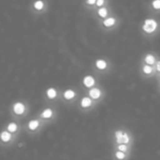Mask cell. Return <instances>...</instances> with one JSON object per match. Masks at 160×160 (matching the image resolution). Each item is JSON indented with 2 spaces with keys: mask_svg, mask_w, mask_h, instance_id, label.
Instances as JSON below:
<instances>
[{
  "mask_svg": "<svg viewBox=\"0 0 160 160\" xmlns=\"http://www.w3.org/2000/svg\"><path fill=\"white\" fill-rule=\"evenodd\" d=\"M9 111L13 117L20 119V118L27 116V114L29 113L30 108H29L28 103L25 102L24 100H16L15 102L11 104Z\"/></svg>",
  "mask_w": 160,
  "mask_h": 160,
  "instance_id": "1",
  "label": "cell"
},
{
  "mask_svg": "<svg viewBox=\"0 0 160 160\" xmlns=\"http://www.w3.org/2000/svg\"><path fill=\"white\" fill-rule=\"evenodd\" d=\"M38 117L41 119L45 124L52 123L57 117V112L53 107H46L41 110V112L38 114Z\"/></svg>",
  "mask_w": 160,
  "mask_h": 160,
  "instance_id": "2",
  "label": "cell"
},
{
  "mask_svg": "<svg viewBox=\"0 0 160 160\" xmlns=\"http://www.w3.org/2000/svg\"><path fill=\"white\" fill-rule=\"evenodd\" d=\"M46 124L41 119H39L37 116V117H34V118L30 119L26 123V125H25V130L29 134H37L38 132H39L43 128V127Z\"/></svg>",
  "mask_w": 160,
  "mask_h": 160,
  "instance_id": "3",
  "label": "cell"
},
{
  "mask_svg": "<svg viewBox=\"0 0 160 160\" xmlns=\"http://www.w3.org/2000/svg\"><path fill=\"white\" fill-rule=\"evenodd\" d=\"M98 106V103L93 100L87 94L80 98L79 99V108L83 112H88L94 110Z\"/></svg>",
  "mask_w": 160,
  "mask_h": 160,
  "instance_id": "4",
  "label": "cell"
},
{
  "mask_svg": "<svg viewBox=\"0 0 160 160\" xmlns=\"http://www.w3.org/2000/svg\"><path fill=\"white\" fill-rule=\"evenodd\" d=\"M17 136L8 132L6 128H3L1 133H0V142H1V146L2 147H8V146H11L15 141H16Z\"/></svg>",
  "mask_w": 160,
  "mask_h": 160,
  "instance_id": "5",
  "label": "cell"
},
{
  "mask_svg": "<svg viewBox=\"0 0 160 160\" xmlns=\"http://www.w3.org/2000/svg\"><path fill=\"white\" fill-rule=\"evenodd\" d=\"M45 100L49 102H57L62 100V92L58 91L55 87H49L44 93Z\"/></svg>",
  "mask_w": 160,
  "mask_h": 160,
  "instance_id": "6",
  "label": "cell"
},
{
  "mask_svg": "<svg viewBox=\"0 0 160 160\" xmlns=\"http://www.w3.org/2000/svg\"><path fill=\"white\" fill-rule=\"evenodd\" d=\"M87 95H88L93 100H95L98 104L99 102H101L102 100H104V98H105V93H104V91L102 90V88L99 87L98 85H96V86H94V87L88 89Z\"/></svg>",
  "mask_w": 160,
  "mask_h": 160,
  "instance_id": "7",
  "label": "cell"
},
{
  "mask_svg": "<svg viewBox=\"0 0 160 160\" xmlns=\"http://www.w3.org/2000/svg\"><path fill=\"white\" fill-rule=\"evenodd\" d=\"M79 98L78 92L73 88H68L62 92V100L66 103H73Z\"/></svg>",
  "mask_w": 160,
  "mask_h": 160,
  "instance_id": "8",
  "label": "cell"
},
{
  "mask_svg": "<svg viewBox=\"0 0 160 160\" xmlns=\"http://www.w3.org/2000/svg\"><path fill=\"white\" fill-rule=\"evenodd\" d=\"M157 27H158V22L154 19H146L144 21L143 25H142L143 31L148 33V34H151V33L155 32Z\"/></svg>",
  "mask_w": 160,
  "mask_h": 160,
  "instance_id": "9",
  "label": "cell"
},
{
  "mask_svg": "<svg viewBox=\"0 0 160 160\" xmlns=\"http://www.w3.org/2000/svg\"><path fill=\"white\" fill-rule=\"evenodd\" d=\"M4 128H6L8 132L12 133L16 136H18L19 133L21 132V127L16 121H10L9 123H8L6 125V127Z\"/></svg>",
  "mask_w": 160,
  "mask_h": 160,
  "instance_id": "10",
  "label": "cell"
},
{
  "mask_svg": "<svg viewBox=\"0 0 160 160\" xmlns=\"http://www.w3.org/2000/svg\"><path fill=\"white\" fill-rule=\"evenodd\" d=\"M134 142H135V140H134V137H133L132 133L130 132V130L125 128L124 135H123V138H122V143L127 144V145H129V146L132 147L133 144H134Z\"/></svg>",
  "mask_w": 160,
  "mask_h": 160,
  "instance_id": "11",
  "label": "cell"
},
{
  "mask_svg": "<svg viewBox=\"0 0 160 160\" xmlns=\"http://www.w3.org/2000/svg\"><path fill=\"white\" fill-rule=\"evenodd\" d=\"M129 158H130L129 154L121 152L116 149H112V160H129Z\"/></svg>",
  "mask_w": 160,
  "mask_h": 160,
  "instance_id": "12",
  "label": "cell"
},
{
  "mask_svg": "<svg viewBox=\"0 0 160 160\" xmlns=\"http://www.w3.org/2000/svg\"><path fill=\"white\" fill-rule=\"evenodd\" d=\"M142 72L144 76L146 77H151L153 75H155L157 71L156 69V67L155 66H150V65H147V64H143L142 67Z\"/></svg>",
  "mask_w": 160,
  "mask_h": 160,
  "instance_id": "13",
  "label": "cell"
},
{
  "mask_svg": "<svg viewBox=\"0 0 160 160\" xmlns=\"http://www.w3.org/2000/svg\"><path fill=\"white\" fill-rule=\"evenodd\" d=\"M96 83H97V81H96V79L92 75H86L82 79V84L87 89H90V88L96 86Z\"/></svg>",
  "mask_w": 160,
  "mask_h": 160,
  "instance_id": "14",
  "label": "cell"
},
{
  "mask_svg": "<svg viewBox=\"0 0 160 160\" xmlns=\"http://www.w3.org/2000/svg\"><path fill=\"white\" fill-rule=\"evenodd\" d=\"M112 149H116V150H119L121 152H124V153H127V154H129L131 155V151H132V147L129 146V145H127V144H119V145H115V146H112Z\"/></svg>",
  "mask_w": 160,
  "mask_h": 160,
  "instance_id": "15",
  "label": "cell"
},
{
  "mask_svg": "<svg viewBox=\"0 0 160 160\" xmlns=\"http://www.w3.org/2000/svg\"><path fill=\"white\" fill-rule=\"evenodd\" d=\"M144 64H147V65H150V66H155L156 67V64H157V58L154 54H151V53H148L145 55L144 57Z\"/></svg>",
  "mask_w": 160,
  "mask_h": 160,
  "instance_id": "16",
  "label": "cell"
},
{
  "mask_svg": "<svg viewBox=\"0 0 160 160\" xmlns=\"http://www.w3.org/2000/svg\"><path fill=\"white\" fill-rule=\"evenodd\" d=\"M95 66H96V68H97L98 70L104 71V70H106L107 68H108V63H107L105 60H103V59H98V60L96 61Z\"/></svg>",
  "mask_w": 160,
  "mask_h": 160,
  "instance_id": "17",
  "label": "cell"
},
{
  "mask_svg": "<svg viewBox=\"0 0 160 160\" xmlns=\"http://www.w3.org/2000/svg\"><path fill=\"white\" fill-rule=\"evenodd\" d=\"M114 23H115V19L112 18V17L106 19V20L104 21V22H103V24H104L105 26H107V27H111V26L114 25Z\"/></svg>",
  "mask_w": 160,
  "mask_h": 160,
  "instance_id": "18",
  "label": "cell"
},
{
  "mask_svg": "<svg viewBox=\"0 0 160 160\" xmlns=\"http://www.w3.org/2000/svg\"><path fill=\"white\" fill-rule=\"evenodd\" d=\"M43 7H44V3H43V1H41V0H38V1H36V2L34 3V8H35L36 9H38V10L42 9Z\"/></svg>",
  "mask_w": 160,
  "mask_h": 160,
  "instance_id": "19",
  "label": "cell"
},
{
  "mask_svg": "<svg viewBox=\"0 0 160 160\" xmlns=\"http://www.w3.org/2000/svg\"><path fill=\"white\" fill-rule=\"evenodd\" d=\"M98 15L100 16V17H102V18H105L106 16H107V14H108V10H107V8H100L99 9H98Z\"/></svg>",
  "mask_w": 160,
  "mask_h": 160,
  "instance_id": "20",
  "label": "cell"
},
{
  "mask_svg": "<svg viewBox=\"0 0 160 160\" xmlns=\"http://www.w3.org/2000/svg\"><path fill=\"white\" fill-rule=\"evenodd\" d=\"M152 6L156 9H160V0H154L152 2Z\"/></svg>",
  "mask_w": 160,
  "mask_h": 160,
  "instance_id": "21",
  "label": "cell"
},
{
  "mask_svg": "<svg viewBox=\"0 0 160 160\" xmlns=\"http://www.w3.org/2000/svg\"><path fill=\"white\" fill-rule=\"evenodd\" d=\"M96 4H97L98 7H101V6H103V4H104V0H98Z\"/></svg>",
  "mask_w": 160,
  "mask_h": 160,
  "instance_id": "22",
  "label": "cell"
},
{
  "mask_svg": "<svg viewBox=\"0 0 160 160\" xmlns=\"http://www.w3.org/2000/svg\"><path fill=\"white\" fill-rule=\"evenodd\" d=\"M156 69H157V71L159 73L160 72V60L159 61H158V62H157V64H156Z\"/></svg>",
  "mask_w": 160,
  "mask_h": 160,
  "instance_id": "23",
  "label": "cell"
},
{
  "mask_svg": "<svg viewBox=\"0 0 160 160\" xmlns=\"http://www.w3.org/2000/svg\"><path fill=\"white\" fill-rule=\"evenodd\" d=\"M97 1H98V0H87L86 2H87V4H89V5H93V4L97 3Z\"/></svg>",
  "mask_w": 160,
  "mask_h": 160,
  "instance_id": "24",
  "label": "cell"
},
{
  "mask_svg": "<svg viewBox=\"0 0 160 160\" xmlns=\"http://www.w3.org/2000/svg\"><path fill=\"white\" fill-rule=\"evenodd\" d=\"M158 82H160V72L158 73Z\"/></svg>",
  "mask_w": 160,
  "mask_h": 160,
  "instance_id": "25",
  "label": "cell"
},
{
  "mask_svg": "<svg viewBox=\"0 0 160 160\" xmlns=\"http://www.w3.org/2000/svg\"><path fill=\"white\" fill-rule=\"evenodd\" d=\"M158 88H159L160 90V82H158Z\"/></svg>",
  "mask_w": 160,
  "mask_h": 160,
  "instance_id": "26",
  "label": "cell"
}]
</instances>
